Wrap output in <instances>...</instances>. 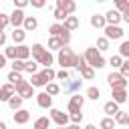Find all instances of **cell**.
<instances>
[{"mask_svg":"<svg viewBox=\"0 0 129 129\" xmlns=\"http://www.w3.org/2000/svg\"><path fill=\"white\" fill-rule=\"evenodd\" d=\"M91 26H93V28H105V26H107L105 16H101V14H93V16H91Z\"/></svg>","mask_w":129,"mask_h":129,"instance_id":"obj_18","label":"cell"},{"mask_svg":"<svg viewBox=\"0 0 129 129\" xmlns=\"http://www.w3.org/2000/svg\"><path fill=\"white\" fill-rule=\"evenodd\" d=\"M119 75L125 77V79H129V58L123 60V64H121V69H119Z\"/></svg>","mask_w":129,"mask_h":129,"instance_id":"obj_42","label":"cell"},{"mask_svg":"<svg viewBox=\"0 0 129 129\" xmlns=\"http://www.w3.org/2000/svg\"><path fill=\"white\" fill-rule=\"evenodd\" d=\"M113 119H115V125H125V123H127V113L119 109V111H117V115H115Z\"/></svg>","mask_w":129,"mask_h":129,"instance_id":"obj_37","label":"cell"},{"mask_svg":"<svg viewBox=\"0 0 129 129\" xmlns=\"http://www.w3.org/2000/svg\"><path fill=\"white\" fill-rule=\"evenodd\" d=\"M111 97H113V103H117V105L127 103V91H125V89H115V91H111Z\"/></svg>","mask_w":129,"mask_h":129,"instance_id":"obj_15","label":"cell"},{"mask_svg":"<svg viewBox=\"0 0 129 129\" xmlns=\"http://www.w3.org/2000/svg\"><path fill=\"white\" fill-rule=\"evenodd\" d=\"M99 127L101 129H115V119L113 117H105V119H101Z\"/></svg>","mask_w":129,"mask_h":129,"instance_id":"obj_30","label":"cell"},{"mask_svg":"<svg viewBox=\"0 0 129 129\" xmlns=\"http://www.w3.org/2000/svg\"><path fill=\"white\" fill-rule=\"evenodd\" d=\"M69 119L73 121V125H79V123L83 121V113H81V111H79V113H71V115H69Z\"/></svg>","mask_w":129,"mask_h":129,"instance_id":"obj_48","label":"cell"},{"mask_svg":"<svg viewBox=\"0 0 129 129\" xmlns=\"http://www.w3.org/2000/svg\"><path fill=\"white\" fill-rule=\"evenodd\" d=\"M16 58L18 60H28L30 58V46H26V44H18L16 46Z\"/></svg>","mask_w":129,"mask_h":129,"instance_id":"obj_14","label":"cell"},{"mask_svg":"<svg viewBox=\"0 0 129 129\" xmlns=\"http://www.w3.org/2000/svg\"><path fill=\"white\" fill-rule=\"evenodd\" d=\"M119 56L125 58V60L129 58V40H123V42H121V46H119Z\"/></svg>","mask_w":129,"mask_h":129,"instance_id":"obj_32","label":"cell"},{"mask_svg":"<svg viewBox=\"0 0 129 129\" xmlns=\"http://www.w3.org/2000/svg\"><path fill=\"white\" fill-rule=\"evenodd\" d=\"M81 85H83V81H71V79H69V83H64V93L79 91V89H81Z\"/></svg>","mask_w":129,"mask_h":129,"instance_id":"obj_24","label":"cell"},{"mask_svg":"<svg viewBox=\"0 0 129 129\" xmlns=\"http://www.w3.org/2000/svg\"><path fill=\"white\" fill-rule=\"evenodd\" d=\"M48 125H50L48 117H38L34 121V129H48Z\"/></svg>","mask_w":129,"mask_h":129,"instance_id":"obj_31","label":"cell"},{"mask_svg":"<svg viewBox=\"0 0 129 129\" xmlns=\"http://www.w3.org/2000/svg\"><path fill=\"white\" fill-rule=\"evenodd\" d=\"M125 125H129V115H127V123H125Z\"/></svg>","mask_w":129,"mask_h":129,"instance_id":"obj_58","label":"cell"},{"mask_svg":"<svg viewBox=\"0 0 129 129\" xmlns=\"http://www.w3.org/2000/svg\"><path fill=\"white\" fill-rule=\"evenodd\" d=\"M77 26H79V18H77V16H67V20L62 22V28H64V30H69V32H71V30H75Z\"/></svg>","mask_w":129,"mask_h":129,"instance_id":"obj_19","label":"cell"},{"mask_svg":"<svg viewBox=\"0 0 129 129\" xmlns=\"http://www.w3.org/2000/svg\"><path fill=\"white\" fill-rule=\"evenodd\" d=\"M56 60H58V64L62 67V69H71V67H75V62H77V54L71 50V48H67V46H62L60 50H58V56H56Z\"/></svg>","mask_w":129,"mask_h":129,"instance_id":"obj_2","label":"cell"},{"mask_svg":"<svg viewBox=\"0 0 129 129\" xmlns=\"http://www.w3.org/2000/svg\"><path fill=\"white\" fill-rule=\"evenodd\" d=\"M48 32H50V36H58V34L62 32V24H58V22H54V24H50V28H48Z\"/></svg>","mask_w":129,"mask_h":129,"instance_id":"obj_39","label":"cell"},{"mask_svg":"<svg viewBox=\"0 0 129 129\" xmlns=\"http://www.w3.org/2000/svg\"><path fill=\"white\" fill-rule=\"evenodd\" d=\"M109 62H111V67H113V69H121V64H123V58H121L119 54H113Z\"/></svg>","mask_w":129,"mask_h":129,"instance_id":"obj_41","label":"cell"},{"mask_svg":"<svg viewBox=\"0 0 129 129\" xmlns=\"http://www.w3.org/2000/svg\"><path fill=\"white\" fill-rule=\"evenodd\" d=\"M44 52H46V48H44L42 44H38V42L30 46V56H32V60H38V58H40Z\"/></svg>","mask_w":129,"mask_h":129,"instance_id":"obj_17","label":"cell"},{"mask_svg":"<svg viewBox=\"0 0 129 129\" xmlns=\"http://www.w3.org/2000/svg\"><path fill=\"white\" fill-rule=\"evenodd\" d=\"M40 77H42L46 83H52V79H56V73H54L52 69H44V71L40 73Z\"/></svg>","mask_w":129,"mask_h":129,"instance_id":"obj_33","label":"cell"},{"mask_svg":"<svg viewBox=\"0 0 129 129\" xmlns=\"http://www.w3.org/2000/svg\"><path fill=\"white\" fill-rule=\"evenodd\" d=\"M103 111L107 113V117H115V115H117V111H119V105H117V103H113V101H109V103H105Z\"/></svg>","mask_w":129,"mask_h":129,"instance_id":"obj_22","label":"cell"},{"mask_svg":"<svg viewBox=\"0 0 129 129\" xmlns=\"http://www.w3.org/2000/svg\"><path fill=\"white\" fill-rule=\"evenodd\" d=\"M24 18H26V16H24L22 10H14V12L10 14V24H12L14 28H20V26L24 24Z\"/></svg>","mask_w":129,"mask_h":129,"instance_id":"obj_11","label":"cell"},{"mask_svg":"<svg viewBox=\"0 0 129 129\" xmlns=\"http://www.w3.org/2000/svg\"><path fill=\"white\" fill-rule=\"evenodd\" d=\"M103 30H105V38L107 40H117V38L123 36V28L121 26H105Z\"/></svg>","mask_w":129,"mask_h":129,"instance_id":"obj_8","label":"cell"},{"mask_svg":"<svg viewBox=\"0 0 129 129\" xmlns=\"http://www.w3.org/2000/svg\"><path fill=\"white\" fill-rule=\"evenodd\" d=\"M8 81H10V85L16 87V85L22 81V73H14V71H10V73H8Z\"/></svg>","mask_w":129,"mask_h":129,"instance_id":"obj_35","label":"cell"},{"mask_svg":"<svg viewBox=\"0 0 129 129\" xmlns=\"http://www.w3.org/2000/svg\"><path fill=\"white\" fill-rule=\"evenodd\" d=\"M52 60H54V56L50 54V50H46V52H44V54H42V56H40L36 62H38V64H44V69H50Z\"/></svg>","mask_w":129,"mask_h":129,"instance_id":"obj_20","label":"cell"},{"mask_svg":"<svg viewBox=\"0 0 129 129\" xmlns=\"http://www.w3.org/2000/svg\"><path fill=\"white\" fill-rule=\"evenodd\" d=\"M67 127H69V129H81L79 125H67Z\"/></svg>","mask_w":129,"mask_h":129,"instance_id":"obj_55","label":"cell"},{"mask_svg":"<svg viewBox=\"0 0 129 129\" xmlns=\"http://www.w3.org/2000/svg\"><path fill=\"white\" fill-rule=\"evenodd\" d=\"M44 93H46L48 97H54V95H58V93H60V87H58L56 83H48V85L44 87Z\"/></svg>","mask_w":129,"mask_h":129,"instance_id":"obj_28","label":"cell"},{"mask_svg":"<svg viewBox=\"0 0 129 129\" xmlns=\"http://www.w3.org/2000/svg\"><path fill=\"white\" fill-rule=\"evenodd\" d=\"M24 71L26 73H30V75H36V71H38V62L36 60H24Z\"/></svg>","mask_w":129,"mask_h":129,"instance_id":"obj_27","label":"cell"},{"mask_svg":"<svg viewBox=\"0 0 129 129\" xmlns=\"http://www.w3.org/2000/svg\"><path fill=\"white\" fill-rule=\"evenodd\" d=\"M30 4L34 8H44V0H30Z\"/></svg>","mask_w":129,"mask_h":129,"instance_id":"obj_51","label":"cell"},{"mask_svg":"<svg viewBox=\"0 0 129 129\" xmlns=\"http://www.w3.org/2000/svg\"><path fill=\"white\" fill-rule=\"evenodd\" d=\"M107 83H109V87H111V91H115V89H125L127 87V79L125 77H121L119 73H109L107 75Z\"/></svg>","mask_w":129,"mask_h":129,"instance_id":"obj_3","label":"cell"},{"mask_svg":"<svg viewBox=\"0 0 129 129\" xmlns=\"http://www.w3.org/2000/svg\"><path fill=\"white\" fill-rule=\"evenodd\" d=\"M95 48H97L99 52H101V50H107V48H109V40H107L105 36H101V38H97V46H95Z\"/></svg>","mask_w":129,"mask_h":129,"instance_id":"obj_38","label":"cell"},{"mask_svg":"<svg viewBox=\"0 0 129 129\" xmlns=\"http://www.w3.org/2000/svg\"><path fill=\"white\" fill-rule=\"evenodd\" d=\"M14 95H16V87H14V85L8 83V85H2V87H0V101H6V103H8Z\"/></svg>","mask_w":129,"mask_h":129,"instance_id":"obj_9","label":"cell"},{"mask_svg":"<svg viewBox=\"0 0 129 129\" xmlns=\"http://www.w3.org/2000/svg\"><path fill=\"white\" fill-rule=\"evenodd\" d=\"M56 8L62 10L67 16H73V12L77 10V4L73 0H56Z\"/></svg>","mask_w":129,"mask_h":129,"instance_id":"obj_7","label":"cell"},{"mask_svg":"<svg viewBox=\"0 0 129 129\" xmlns=\"http://www.w3.org/2000/svg\"><path fill=\"white\" fill-rule=\"evenodd\" d=\"M4 67H6V56L0 54V69H4Z\"/></svg>","mask_w":129,"mask_h":129,"instance_id":"obj_53","label":"cell"},{"mask_svg":"<svg viewBox=\"0 0 129 129\" xmlns=\"http://www.w3.org/2000/svg\"><path fill=\"white\" fill-rule=\"evenodd\" d=\"M85 67H87V60H85V56H83V54H77V62H75V69L81 73Z\"/></svg>","mask_w":129,"mask_h":129,"instance_id":"obj_40","label":"cell"},{"mask_svg":"<svg viewBox=\"0 0 129 129\" xmlns=\"http://www.w3.org/2000/svg\"><path fill=\"white\" fill-rule=\"evenodd\" d=\"M105 22H107V26H119L121 14H119L117 10H109V12L105 14Z\"/></svg>","mask_w":129,"mask_h":129,"instance_id":"obj_12","label":"cell"},{"mask_svg":"<svg viewBox=\"0 0 129 129\" xmlns=\"http://www.w3.org/2000/svg\"><path fill=\"white\" fill-rule=\"evenodd\" d=\"M24 38H26V32H24L22 28H14V32H12V40H14L16 44H22Z\"/></svg>","mask_w":129,"mask_h":129,"instance_id":"obj_23","label":"cell"},{"mask_svg":"<svg viewBox=\"0 0 129 129\" xmlns=\"http://www.w3.org/2000/svg\"><path fill=\"white\" fill-rule=\"evenodd\" d=\"M81 77H83L85 81H93V77H95V69H91V67L87 64V67L81 71Z\"/></svg>","mask_w":129,"mask_h":129,"instance_id":"obj_34","label":"cell"},{"mask_svg":"<svg viewBox=\"0 0 129 129\" xmlns=\"http://www.w3.org/2000/svg\"><path fill=\"white\" fill-rule=\"evenodd\" d=\"M121 20H125V22H127V24H129V10H127V12H123V14H121Z\"/></svg>","mask_w":129,"mask_h":129,"instance_id":"obj_52","label":"cell"},{"mask_svg":"<svg viewBox=\"0 0 129 129\" xmlns=\"http://www.w3.org/2000/svg\"><path fill=\"white\" fill-rule=\"evenodd\" d=\"M58 38H60V42H62V44H64V46H67V44H69V42H71V32H69V30H64V28H62V32H60V34H58Z\"/></svg>","mask_w":129,"mask_h":129,"instance_id":"obj_43","label":"cell"},{"mask_svg":"<svg viewBox=\"0 0 129 129\" xmlns=\"http://www.w3.org/2000/svg\"><path fill=\"white\" fill-rule=\"evenodd\" d=\"M8 24H10V16H8V14H2V12H0V32H2V30H4V28H6Z\"/></svg>","mask_w":129,"mask_h":129,"instance_id":"obj_46","label":"cell"},{"mask_svg":"<svg viewBox=\"0 0 129 129\" xmlns=\"http://www.w3.org/2000/svg\"><path fill=\"white\" fill-rule=\"evenodd\" d=\"M83 105H85V97H81L79 93L73 95L71 101H69V113H79L83 109Z\"/></svg>","mask_w":129,"mask_h":129,"instance_id":"obj_6","label":"cell"},{"mask_svg":"<svg viewBox=\"0 0 129 129\" xmlns=\"http://www.w3.org/2000/svg\"><path fill=\"white\" fill-rule=\"evenodd\" d=\"M56 129H69V127H56Z\"/></svg>","mask_w":129,"mask_h":129,"instance_id":"obj_59","label":"cell"},{"mask_svg":"<svg viewBox=\"0 0 129 129\" xmlns=\"http://www.w3.org/2000/svg\"><path fill=\"white\" fill-rule=\"evenodd\" d=\"M0 129H6V123L4 121H0Z\"/></svg>","mask_w":129,"mask_h":129,"instance_id":"obj_57","label":"cell"},{"mask_svg":"<svg viewBox=\"0 0 129 129\" xmlns=\"http://www.w3.org/2000/svg\"><path fill=\"white\" fill-rule=\"evenodd\" d=\"M50 121H54L56 127H67L71 119H69V115L62 113L60 109H50Z\"/></svg>","mask_w":129,"mask_h":129,"instance_id":"obj_4","label":"cell"},{"mask_svg":"<svg viewBox=\"0 0 129 129\" xmlns=\"http://www.w3.org/2000/svg\"><path fill=\"white\" fill-rule=\"evenodd\" d=\"M30 2L28 0H14V10H22V8H26Z\"/></svg>","mask_w":129,"mask_h":129,"instance_id":"obj_49","label":"cell"},{"mask_svg":"<svg viewBox=\"0 0 129 129\" xmlns=\"http://www.w3.org/2000/svg\"><path fill=\"white\" fill-rule=\"evenodd\" d=\"M115 10H117L119 14L127 12V10H129V0H117V2H115Z\"/></svg>","mask_w":129,"mask_h":129,"instance_id":"obj_29","label":"cell"},{"mask_svg":"<svg viewBox=\"0 0 129 129\" xmlns=\"http://www.w3.org/2000/svg\"><path fill=\"white\" fill-rule=\"evenodd\" d=\"M56 79H58V81H64V83H67V81L71 79V73H69L67 69H60V71L56 73Z\"/></svg>","mask_w":129,"mask_h":129,"instance_id":"obj_45","label":"cell"},{"mask_svg":"<svg viewBox=\"0 0 129 129\" xmlns=\"http://www.w3.org/2000/svg\"><path fill=\"white\" fill-rule=\"evenodd\" d=\"M4 56H6V58H12V60H16V46H8V48L4 50Z\"/></svg>","mask_w":129,"mask_h":129,"instance_id":"obj_47","label":"cell"},{"mask_svg":"<svg viewBox=\"0 0 129 129\" xmlns=\"http://www.w3.org/2000/svg\"><path fill=\"white\" fill-rule=\"evenodd\" d=\"M28 83H30V87H46V85H48V83H46V81L40 77V73L30 75V81H28Z\"/></svg>","mask_w":129,"mask_h":129,"instance_id":"obj_21","label":"cell"},{"mask_svg":"<svg viewBox=\"0 0 129 129\" xmlns=\"http://www.w3.org/2000/svg\"><path fill=\"white\" fill-rule=\"evenodd\" d=\"M36 97V105L40 107V109H50L52 107V97H48L46 93H38V95H34Z\"/></svg>","mask_w":129,"mask_h":129,"instance_id":"obj_10","label":"cell"},{"mask_svg":"<svg viewBox=\"0 0 129 129\" xmlns=\"http://www.w3.org/2000/svg\"><path fill=\"white\" fill-rule=\"evenodd\" d=\"M36 26H38V20H36L34 16H26V18H24V24H22V30H24V32H32Z\"/></svg>","mask_w":129,"mask_h":129,"instance_id":"obj_16","label":"cell"},{"mask_svg":"<svg viewBox=\"0 0 129 129\" xmlns=\"http://www.w3.org/2000/svg\"><path fill=\"white\" fill-rule=\"evenodd\" d=\"M16 95L22 97V99H32L34 95H32V87H30V83L22 79V81L16 85Z\"/></svg>","mask_w":129,"mask_h":129,"instance_id":"obj_5","label":"cell"},{"mask_svg":"<svg viewBox=\"0 0 129 129\" xmlns=\"http://www.w3.org/2000/svg\"><path fill=\"white\" fill-rule=\"evenodd\" d=\"M28 119H30V111H26V109H18L14 113V123L16 125H24V123H28Z\"/></svg>","mask_w":129,"mask_h":129,"instance_id":"obj_13","label":"cell"},{"mask_svg":"<svg viewBox=\"0 0 129 129\" xmlns=\"http://www.w3.org/2000/svg\"><path fill=\"white\" fill-rule=\"evenodd\" d=\"M64 44L60 42V38L58 36H50V40H48V50H60Z\"/></svg>","mask_w":129,"mask_h":129,"instance_id":"obj_26","label":"cell"},{"mask_svg":"<svg viewBox=\"0 0 129 129\" xmlns=\"http://www.w3.org/2000/svg\"><path fill=\"white\" fill-rule=\"evenodd\" d=\"M101 97V91L97 89V87H89L87 89V99H91V101H97Z\"/></svg>","mask_w":129,"mask_h":129,"instance_id":"obj_36","label":"cell"},{"mask_svg":"<svg viewBox=\"0 0 129 129\" xmlns=\"http://www.w3.org/2000/svg\"><path fill=\"white\" fill-rule=\"evenodd\" d=\"M83 56H85V60H87V64H89L91 69H103V67H105V58H103V54H101L95 46H89Z\"/></svg>","mask_w":129,"mask_h":129,"instance_id":"obj_1","label":"cell"},{"mask_svg":"<svg viewBox=\"0 0 129 129\" xmlns=\"http://www.w3.org/2000/svg\"><path fill=\"white\" fill-rule=\"evenodd\" d=\"M127 103H129V95H127Z\"/></svg>","mask_w":129,"mask_h":129,"instance_id":"obj_60","label":"cell"},{"mask_svg":"<svg viewBox=\"0 0 129 129\" xmlns=\"http://www.w3.org/2000/svg\"><path fill=\"white\" fill-rule=\"evenodd\" d=\"M22 101H24L22 97H18V95H14V97H12L10 101H8V107H10L12 111H18V109H22Z\"/></svg>","mask_w":129,"mask_h":129,"instance_id":"obj_25","label":"cell"},{"mask_svg":"<svg viewBox=\"0 0 129 129\" xmlns=\"http://www.w3.org/2000/svg\"><path fill=\"white\" fill-rule=\"evenodd\" d=\"M85 129H97V127H95V125H93V123H89V125H87V127H85Z\"/></svg>","mask_w":129,"mask_h":129,"instance_id":"obj_56","label":"cell"},{"mask_svg":"<svg viewBox=\"0 0 129 129\" xmlns=\"http://www.w3.org/2000/svg\"><path fill=\"white\" fill-rule=\"evenodd\" d=\"M4 42H6V34L0 32V46H4Z\"/></svg>","mask_w":129,"mask_h":129,"instance_id":"obj_54","label":"cell"},{"mask_svg":"<svg viewBox=\"0 0 129 129\" xmlns=\"http://www.w3.org/2000/svg\"><path fill=\"white\" fill-rule=\"evenodd\" d=\"M12 71H14V73H24V62L18 60V58L12 60Z\"/></svg>","mask_w":129,"mask_h":129,"instance_id":"obj_44","label":"cell"},{"mask_svg":"<svg viewBox=\"0 0 129 129\" xmlns=\"http://www.w3.org/2000/svg\"><path fill=\"white\" fill-rule=\"evenodd\" d=\"M54 18H56V22L60 24V22H64V20H67V14H64L62 10H58V8H56V10H54Z\"/></svg>","mask_w":129,"mask_h":129,"instance_id":"obj_50","label":"cell"}]
</instances>
